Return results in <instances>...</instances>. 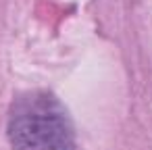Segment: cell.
<instances>
[{
    "mask_svg": "<svg viewBox=\"0 0 152 150\" xmlns=\"http://www.w3.org/2000/svg\"><path fill=\"white\" fill-rule=\"evenodd\" d=\"M7 133L13 150H75L67 108L50 92L21 94L11 106Z\"/></svg>",
    "mask_w": 152,
    "mask_h": 150,
    "instance_id": "1",
    "label": "cell"
}]
</instances>
